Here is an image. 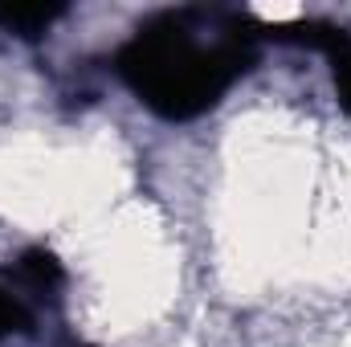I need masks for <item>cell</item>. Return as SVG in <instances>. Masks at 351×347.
I'll return each instance as SVG.
<instances>
[{"label":"cell","mask_w":351,"mask_h":347,"mask_svg":"<svg viewBox=\"0 0 351 347\" xmlns=\"http://www.w3.org/2000/svg\"><path fill=\"white\" fill-rule=\"evenodd\" d=\"M254 66L245 16L180 8L147 21L119 53V74L156 115L192 119Z\"/></svg>","instance_id":"obj_1"},{"label":"cell","mask_w":351,"mask_h":347,"mask_svg":"<svg viewBox=\"0 0 351 347\" xmlns=\"http://www.w3.org/2000/svg\"><path fill=\"white\" fill-rule=\"evenodd\" d=\"M294 37L327 53L331 74H335V90H339V102L351 110V33H348V29H335V25L306 21V25H298V33H294Z\"/></svg>","instance_id":"obj_2"},{"label":"cell","mask_w":351,"mask_h":347,"mask_svg":"<svg viewBox=\"0 0 351 347\" xmlns=\"http://www.w3.org/2000/svg\"><path fill=\"white\" fill-rule=\"evenodd\" d=\"M53 16H62V8L58 4H21V8H0V29H12V33H21V37H37L41 29H49V21Z\"/></svg>","instance_id":"obj_3"},{"label":"cell","mask_w":351,"mask_h":347,"mask_svg":"<svg viewBox=\"0 0 351 347\" xmlns=\"http://www.w3.org/2000/svg\"><path fill=\"white\" fill-rule=\"evenodd\" d=\"M21 327H29V311H25V302H21L16 294H8V290L0 286V335L21 331Z\"/></svg>","instance_id":"obj_4"},{"label":"cell","mask_w":351,"mask_h":347,"mask_svg":"<svg viewBox=\"0 0 351 347\" xmlns=\"http://www.w3.org/2000/svg\"><path fill=\"white\" fill-rule=\"evenodd\" d=\"M66 347H86V344H78V339H66Z\"/></svg>","instance_id":"obj_5"}]
</instances>
